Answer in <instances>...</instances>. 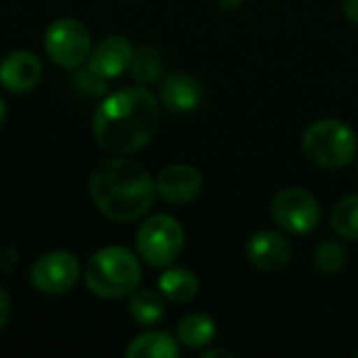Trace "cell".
<instances>
[{
    "label": "cell",
    "instance_id": "1",
    "mask_svg": "<svg viewBox=\"0 0 358 358\" xmlns=\"http://www.w3.org/2000/svg\"><path fill=\"white\" fill-rule=\"evenodd\" d=\"M159 126V105L145 88H124L109 94L92 117V134L103 151L124 157L143 149Z\"/></svg>",
    "mask_w": 358,
    "mask_h": 358
},
{
    "label": "cell",
    "instance_id": "2",
    "mask_svg": "<svg viewBox=\"0 0 358 358\" xmlns=\"http://www.w3.org/2000/svg\"><path fill=\"white\" fill-rule=\"evenodd\" d=\"M155 195V180L132 159H105L90 176V197L94 206L115 222L141 218L151 208Z\"/></svg>",
    "mask_w": 358,
    "mask_h": 358
},
{
    "label": "cell",
    "instance_id": "3",
    "mask_svg": "<svg viewBox=\"0 0 358 358\" xmlns=\"http://www.w3.org/2000/svg\"><path fill=\"white\" fill-rule=\"evenodd\" d=\"M141 277L143 273L136 256L122 245L99 250L88 258L84 268V281L88 289L107 300L124 298L136 292Z\"/></svg>",
    "mask_w": 358,
    "mask_h": 358
},
{
    "label": "cell",
    "instance_id": "4",
    "mask_svg": "<svg viewBox=\"0 0 358 358\" xmlns=\"http://www.w3.org/2000/svg\"><path fill=\"white\" fill-rule=\"evenodd\" d=\"M358 149L355 130L340 120H319L306 128L302 136L304 155L327 170H338L348 166Z\"/></svg>",
    "mask_w": 358,
    "mask_h": 358
},
{
    "label": "cell",
    "instance_id": "5",
    "mask_svg": "<svg viewBox=\"0 0 358 358\" xmlns=\"http://www.w3.org/2000/svg\"><path fill=\"white\" fill-rule=\"evenodd\" d=\"M185 248V231L180 222L168 214H155L145 220L136 233V250L141 258L155 266H170Z\"/></svg>",
    "mask_w": 358,
    "mask_h": 358
},
{
    "label": "cell",
    "instance_id": "6",
    "mask_svg": "<svg viewBox=\"0 0 358 358\" xmlns=\"http://www.w3.org/2000/svg\"><path fill=\"white\" fill-rule=\"evenodd\" d=\"M44 48L57 65L73 69L90 57V31L76 19H57L44 34Z\"/></svg>",
    "mask_w": 358,
    "mask_h": 358
},
{
    "label": "cell",
    "instance_id": "7",
    "mask_svg": "<svg viewBox=\"0 0 358 358\" xmlns=\"http://www.w3.org/2000/svg\"><path fill=\"white\" fill-rule=\"evenodd\" d=\"M271 216L283 231L306 235L317 229L321 220V208L308 191L283 189L271 203Z\"/></svg>",
    "mask_w": 358,
    "mask_h": 358
},
{
    "label": "cell",
    "instance_id": "8",
    "mask_svg": "<svg viewBox=\"0 0 358 358\" xmlns=\"http://www.w3.org/2000/svg\"><path fill=\"white\" fill-rule=\"evenodd\" d=\"M80 279V262L69 252H48L42 254L29 273L31 285L40 294L59 296L69 292Z\"/></svg>",
    "mask_w": 358,
    "mask_h": 358
},
{
    "label": "cell",
    "instance_id": "9",
    "mask_svg": "<svg viewBox=\"0 0 358 358\" xmlns=\"http://www.w3.org/2000/svg\"><path fill=\"white\" fill-rule=\"evenodd\" d=\"M203 187L201 174L185 164H174L157 174L155 191L168 203H189L199 197Z\"/></svg>",
    "mask_w": 358,
    "mask_h": 358
},
{
    "label": "cell",
    "instance_id": "10",
    "mask_svg": "<svg viewBox=\"0 0 358 358\" xmlns=\"http://www.w3.org/2000/svg\"><path fill=\"white\" fill-rule=\"evenodd\" d=\"M245 254L250 262L262 273H279L292 260V245L289 241L273 231L254 233L245 245Z\"/></svg>",
    "mask_w": 358,
    "mask_h": 358
},
{
    "label": "cell",
    "instance_id": "11",
    "mask_svg": "<svg viewBox=\"0 0 358 358\" xmlns=\"http://www.w3.org/2000/svg\"><path fill=\"white\" fill-rule=\"evenodd\" d=\"M132 59H134L132 44L124 36H109L92 48L88 57V67L96 76L105 80H113L120 78L126 69H130Z\"/></svg>",
    "mask_w": 358,
    "mask_h": 358
},
{
    "label": "cell",
    "instance_id": "12",
    "mask_svg": "<svg viewBox=\"0 0 358 358\" xmlns=\"http://www.w3.org/2000/svg\"><path fill=\"white\" fill-rule=\"evenodd\" d=\"M42 63L34 52L15 50L0 63V84L10 92H29L42 80Z\"/></svg>",
    "mask_w": 358,
    "mask_h": 358
},
{
    "label": "cell",
    "instance_id": "13",
    "mask_svg": "<svg viewBox=\"0 0 358 358\" xmlns=\"http://www.w3.org/2000/svg\"><path fill=\"white\" fill-rule=\"evenodd\" d=\"M203 88L197 78L185 71L170 73L162 84V103L176 113H189L199 107Z\"/></svg>",
    "mask_w": 358,
    "mask_h": 358
},
{
    "label": "cell",
    "instance_id": "14",
    "mask_svg": "<svg viewBox=\"0 0 358 358\" xmlns=\"http://www.w3.org/2000/svg\"><path fill=\"white\" fill-rule=\"evenodd\" d=\"M180 355L176 340L166 331H147L130 342L128 358H176Z\"/></svg>",
    "mask_w": 358,
    "mask_h": 358
},
{
    "label": "cell",
    "instance_id": "15",
    "mask_svg": "<svg viewBox=\"0 0 358 358\" xmlns=\"http://www.w3.org/2000/svg\"><path fill=\"white\" fill-rule=\"evenodd\" d=\"M159 292L172 302L185 304L193 300L199 292V281L197 277L187 271V268H168L159 277Z\"/></svg>",
    "mask_w": 358,
    "mask_h": 358
},
{
    "label": "cell",
    "instance_id": "16",
    "mask_svg": "<svg viewBox=\"0 0 358 358\" xmlns=\"http://www.w3.org/2000/svg\"><path fill=\"white\" fill-rule=\"evenodd\" d=\"M178 342L187 348H203L216 338V323L208 315H187L176 329Z\"/></svg>",
    "mask_w": 358,
    "mask_h": 358
},
{
    "label": "cell",
    "instance_id": "17",
    "mask_svg": "<svg viewBox=\"0 0 358 358\" xmlns=\"http://www.w3.org/2000/svg\"><path fill=\"white\" fill-rule=\"evenodd\" d=\"M130 317L141 325V327H151L157 325L164 315H166V304L164 298L157 292L151 289H141L130 298Z\"/></svg>",
    "mask_w": 358,
    "mask_h": 358
},
{
    "label": "cell",
    "instance_id": "18",
    "mask_svg": "<svg viewBox=\"0 0 358 358\" xmlns=\"http://www.w3.org/2000/svg\"><path fill=\"white\" fill-rule=\"evenodd\" d=\"M132 76L134 80L143 82V84H153L157 82V78L162 76L164 71V59H162V52L151 46V44H145L141 46L136 52H134V59H132Z\"/></svg>",
    "mask_w": 358,
    "mask_h": 358
},
{
    "label": "cell",
    "instance_id": "19",
    "mask_svg": "<svg viewBox=\"0 0 358 358\" xmlns=\"http://www.w3.org/2000/svg\"><path fill=\"white\" fill-rule=\"evenodd\" d=\"M331 227L334 231L346 239L358 241V195L344 197L331 212Z\"/></svg>",
    "mask_w": 358,
    "mask_h": 358
},
{
    "label": "cell",
    "instance_id": "20",
    "mask_svg": "<svg viewBox=\"0 0 358 358\" xmlns=\"http://www.w3.org/2000/svg\"><path fill=\"white\" fill-rule=\"evenodd\" d=\"M346 260H348V252L336 239L323 241L315 252V268L321 275H338L346 266Z\"/></svg>",
    "mask_w": 358,
    "mask_h": 358
},
{
    "label": "cell",
    "instance_id": "21",
    "mask_svg": "<svg viewBox=\"0 0 358 358\" xmlns=\"http://www.w3.org/2000/svg\"><path fill=\"white\" fill-rule=\"evenodd\" d=\"M73 88L80 90V92L86 94V96H99V94H105V92H107L109 80L96 76V73L86 65L82 71H78V73L73 76Z\"/></svg>",
    "mask_w": 358,
    "mask_h": 358
},
{
    "label": "cell",
    "instance_id": "22",
    "mask_svg": "<svg viewBox=\"0 0 358 358\" xmlns=\"http://www.w3.org/2000/svg\"><path fill=\"white\" fill-rule=\"evenodd\" d=\"M17 264V250L15 248H4L0 252V268L4 273H10Z\"/></svg>",
    "mask_w": 358,
    "mask_h": 358
},
{
    "label": "cell",
    "instance_id": "23",
    "mask_svg": "<svg viewBox=\"0 0 358 358\" xmlns=\"http://www.w3.org/2000/svg\"><path fill=\"white\" fill-rule=\"evenodd\" d=\"M8 319H10V298H8V294L0 287V329L6 327Z\"/></svg>",
    "mask_w": 358,
    "mask_h": 358
},
{
    "label": "cell",
    "instance_id": "24",
    "mask_svg": "<svg viewBox=\"0 0 358 358\" xmlns=\"http://www.w3.org/2000/svg\"><path fill=\"white\" fill-rule=\"evenodd\" d=\"M344 13H346L350 23L358 25V0H346L344 2Z\"/></svg>",
    "mask_w": 358,
    "mask_h": 358
},
{
    "label": "cell",
    "instance_id": "25",
    "mask_svg": "<svg viewBox=\"0 0 358 358\" xmlns=\"http://www.w3.org/2000/svg\"><path fill=\"white\" fill-rule=\"evenodd\" d=\"M214 357L233 358L235 355H233V352H229V350H224V348H214V350H206V352H203V358H214Z\"/></svg>",
    "mask_w": 358,
    "mask_h": 358
},
{
    "label": "cell",
    "instance_id": "26",
    "mask_svg": "<svg viewBox=\"0 0 358 358\" xmlns=\"http://www.w3.org/2000/svg\"><path fill=\"white\" fill-rule=\"evenodd\" d=\"M218 2H220V6L227 8V10H235V8H239V6L243 4V0H218Z\"/></svg>",
    "mask_w": 358,
    "mask_h": 358
},
{
    "label": "cell",
    "instance_id": "27",
    "mask_svg": "<svg viewBox=\"0 0 358 358\" xmlns=\"http://www.w3.org/2000/svg\"><path fill=\"white\" fill-rule=\"evenodd\" d=\"M4 122H6V103L0 99V128L4 126Z\"/></svg>",
    "mask_w": 358,
    "mask_h": 358
},
{
    "label": "cell",
    "instance_id": "28",
    "mask_svg": "<svg viewBox=\"0 0 358 358\" xmlns=\"http://www.w3.org/2000/svg\"><path fill=\"white\" fill-rule=\"evenodd\" d=\"M357 355H358V350H357Z\"/></svg>",
    "mask_w": 358,
    "mask_h": 358
}]
</instances>
